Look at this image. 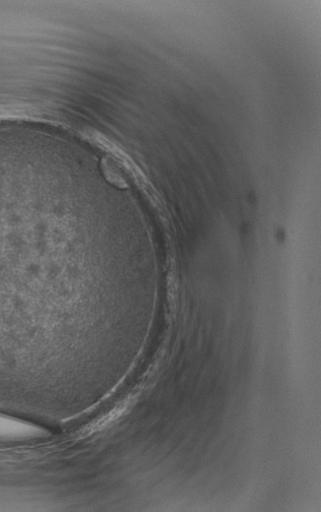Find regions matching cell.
<instances>
[{
    "instance_id": "cell-1",
    "label": "cell",
    "mask_w": 321,
    "mask_h": 512,
    "mask_svg": "<svg viewBox=\"0 0 321 512\" xmlns=\"http://www.w3.org/2000/svg\"><path fill=\"white\" fill-rule=\"evenodd\" d=\"M29 428L16 421L0 417V436L23 435Z\"/></svg>"
}]
</instances>
